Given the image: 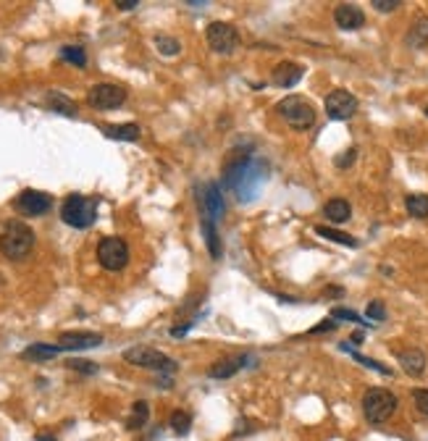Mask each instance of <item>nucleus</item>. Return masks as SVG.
Instances as JSON below:
<instances>
[{
    "instance_id": "obj_30",
    "label": "nucleus",
    "mask_w": 428,
    "mask_h": 441,
    "mask_svg": "<svg viewBox=\"0 0 428 441\" xmlns=\"http://www.w3.org/2000/svg\"><path fill=\"white\" fill-rule=\"evenodd\" d=\"M350 355L360 365H365V368H371V370H378V373H384V376H391V368H387L384 363H378V360H371V357H365V355H357V352H350Z\"/></svg>"
},
{
    "instance_id": "obj_35",
    "label": "nucleus",
    "mask_w": 428,
    "mask_h": 441,
    "mask_svg": "<svg viewBox=\"0 0 428 441\" xmlns=\"http://www.w3.org/2000/svg\"><path fill=\"white\" fill-rule=\"evenodd\" d=\"M355 158H357V150H355V147L344 150V153L337 158V169H350L352 163H355Z\"/></svg>"
},
{
    "instance_id": "obj_1",
    "label": "nucleus",
    "mask_w": 428,
    "mask_h": 441,
    "mask_svg": "<svg viewBox=\"0 0 428 441\" xmlns=\"http://www.w3.org/2000/svg\"><path fill=\"white\" fill-rule=\"evenodd\" d=\"M266 163L258 158H234L232 163L223 169V187H229L239 203H250L266 184Z\"/></svg>"
},
{
    "instance_id": "obj_15",
    "label": "nucleus",
    "mask_w": 428,
    "mask_h": 441,
    "mask_svg": "<svg viewBox=\"0 0 428 441\" xmlns=\"http://www.w3.org/2000/svg\"><path fill=\"white\" fill-rule=\"evenodd\" d=\"M334 19H337V26L344 29V32H352V29H360L365 24V13L352 6V3H342L334 8Z\"/></svg>"
},
{
    "instance_id": "obj_22",
    "label": "nucleus",
    "mask_w": 428,
    "mask_h": 441,
    "mask_svg": "<svg viewBox=\"0 0 428 441\" xmlns=\"http://www.w3.org/2000/svg\"><path fill=\"white\" fill-rule=\"evenodd\" d=\"M48 105H50V111L61 113V116H68V118L77 116V103L68 100L64 92H48Z\"/></svg>"
},
{
    "instance_id": "obj_21",
    "label": "nucleus",
    "mask_w": 428,
    "mask_h": 441,
    "mask_svg": "<svg viewBox=\"0 0 428 441\" xmlns=\"http://www.w3.org/2000/svg\"><path fill=\"white\" fill-rule=\"evenodd\" d=\"M103 134L111 140H121V142H137L140 140V126L137 124H118V126H103Z\"/></svg>"
},
{
    "instance_id": "obj_7",
    "label": "nucleus",
    "mask_w": 428,
    "mask_h": 441,
    "mask_svg": "<svg viewBox=\"0 0 428 441\" xmlns=\"http://www.w3.org/2000/svg\"><path fill=\"white\" fill-rule=\"evenodd\" d=\"M124 360L137 368H150V370H160V373H174L176 363L166 357L163 352L153 350V347H129L124 352Z\"/></svg>"
},
{
    "instance_id": "obj_32",
    "label": "nucleus",
    "mask_w": 428,
    "mask_h": 441,
    "mask_svg": "<svg viewBox=\"0 0 428 441\" xmlns=\"http://www.w3.org/2000/svg\"><path fill=\"white\" fill-rule=\"evenodd\" d=\"M66 368H71V370H77V373H84V376L97 373V363H90V360H68Z\"/></svg>"
},
{
    "instance_id": "obj_5",
    "label": "nucleus",
    "mask_w": 428,
    "mask_h": 441,
    "mask_svg": "<svg viewBox=\"0 0 428 441\" xmlns=\"http://www.w3.org/2000/svg\"><path fill=\"white\" fill-rule=\"evenodd\" d=\"M397 410V397L389 389H368L363 397V415L368 423L381 426L387 423Z\"/></svg>"
},
{
    "instance_id": "obj_26",
    "label": "nucleus",
    "mask_w": 428,
    "mask_h": 441,
    "mask_svg": "<svg viewBox=\"0 0 428 441\" xmlns=\"http://www.w3.org/2000/svg\"><path fill=\"white\" fill-rule=\"evenodd\" d=\"M404 208L413 218H428V195H407Z\"/></svg>"
},
{
    "instance_id": "obj_9",
    "label": "nucleus",
    "mask_w": 428,
    "mask_h": 441,
    "mask_svg": "<svg viewBox=\"0 0 428 441\" xmlns=\"http://www.w3.org/2000/svg\"><path fill=\"white\" fill-rule=\"evenodd\" d=\"M357 113V97L347 90H334L326 95V116L331 121H350Z\"/></svg>"
},
{
    "instance_id": "obj_37",
    "label": "nucleus",
    "mask_w": 428,
    "mask_h": 441,
    "mask_svg": "<svg viewBox=\"0 0 428 441\" xmlns=\"http://www.w3.org/2000/svg\"><path fill=\"white\" fill-rule=\"evenodd\" d=\"M334 328H337V321H334V318H326V321H321L315 328H310V334H326V331H334Z\"/></svg>"
},
{
    "instance_id": "obj_17",
    "label": "nucleus",
    "mask_w": 428,
    "mask_h": 441,
    "mask_svg": "<svg viewBox=\"0 0 428 441\" xmlns=\"http://www.w3.org/2000/svg\"><path fill=\"white\" fill-rule=\"evenodd\" d=\"M200 226H203V236H205V245H208V252L213 260H218L223 255V250H221V236H218V229H216V220L210 218L208 213H203L200 210Z\"/></svg>"
},
{
    "instance_id": "obj_31",
    "label": "nucleus",
    "mask_w": 428,
    "mask_h": 441,
    "mask_svg": "<svg viewBox=\"0 0 428 441\" xmlns=\"http://www.w3.org/2000/svg\"><path fill=\"white\" fill-rule=\"evenodd\" d=\"M331 318H334V321H352V323H357V326L365 323V321L360 318V315H357V312L347 310V308H334V310H331Z\"/></svg>"
},
{
    "instance_id": "obj_2",
    "label": "nucleus",
    "mask_w": 428,
    "mask_h": 441,
    "mask_svg": "<svg viewBox=\"0 0 428 441\" xmlns=\"http://www.w3.org/2000/svg\"><path fill=\"white\" fill-rule=\"evenodd\" d=\"M35 250V232L24 220H8L0 232V252L8 260H24Z\"/></svg>"
},
{
    "instance_id": "obj_6",
    "label": "nucleus",
    "mask_w": 428,
    "mask_h": 441,
    "mask_svg": "<svg viewBox=\"0 0 428 441\" xmlns=\"http://www.w3.org/2000/svg\"><path fill=\"white\" fill-rule=\"evenodd\" d=\"M97 263L105 271H121L129 263V247L121 236H105L97 245Z\"/></svg>"
},
{
    "instance_id": "obj_24",
    "label": "nucleus",
    "mask_w": 428,
    "mask_h": 441,
    "mask_svg": "<svg viewBox=\"0 0 428 441\" xmlns=\"http://www.w3.org/2000/svg\"><path fill=\"white\" fill-rule=\"evenodd\" d=\"M315 234H318V236H324V239H328V242H337V245H344V247H357V245H360L355 236L339 232V229H328V226H315Z\"/></svg>"
},
{
    "instance_id": "obj_33",
    "label": "nucleus",
    "mask_w": 428,
    "mask_h": 441,
    "mask_svg": "<svg viewBox=\"0 0 428 441\" xmlns=\"http://www.w3.org/2000/svg\"><path fill=\"white\" fill-rule=\"evenodd\" d=\"M365 315H368V321H384V318H387V308H384V302L373 299V302L368 305Z\"/></svg>"
},
{
    "instance_id": "obj_42",
    "label": "nucleus",
    "mask_w": 428,
    "mask_h": 441,
    "mask_svg": "<svg viewBox=\"0 0 428 441\" xmlns=\"http://www.w3.org/2000/svg\"><path fill=\"white\" fill-rule=\"evenodd\" d=\"M426 116H428V108H426Z\"/></svg>"
},
{
    "instance_id": "obj_39",
    "label": "nucleus",
    "mask_w": 428,
    "mask_h": 441,
    "mask_svg": "<svg viewBox=\"0 0 428 441\" xmlns=\"http://www.w3.org/2000/svg\"><path fill=\"white\" fill-rule=\"evenodd\" d=\"M189 328H192V323H182V326H174V328H171V337H174V339H179V337H184V334H187V331H189Z\"/></svg>"
},
{
    "instance_id": "obj_14",
    "label": "nucleus",
    "mask_w": 428,
    "mask_h": 441,
    "mask_svg": "<svg viewBox=\"0 0 428 441\" xmlns=\"http://www.w3.org/2000/svg\"><path fill=\"white\" fill-rule=\"evenodd\" d=\"M302 74H305V68L299 64H295V61H281V64L273 68L271 82H273V87H279V90H292L299 79H302Z\"/></svg>"
},
{
    "instance_id": "obj_41",
    "label": "nucleus",
    "mask_w": 428,
    "mask_h": 441,
    "mask_svg": "<svg viewBox=\"0 0 428 441\" xmlns=\"http://www.w3.org/2000/svg\"><path fill=\"white\" fill-rule=\"evenodd\" d=\"M352 341L360 344V341H363V331H355V334H352Z\"/></svg>"
},
{
    "instance_id": "obj_29",
    "label": "nucleus",
    "mask_w": 428,
    "mask_h": 441,
    "mask_svg": "<svg viewBox=\"0 0 428 441\" xmlns=\"http://www.w3.org/2000/svg\"><path fill=\"white\" fill-rule=\"evenodd\" d=\"M156 48H158L160 55L171 58V55H176V53H179V42H176L174 37H163V35H160V37H156Z\"/></svg>"
},
{
    "instance_id": "obj_10",
    "label": "nucleus",
    "mask_w": 428,
    "mask_h": 441,
    "mask_svg": "<svg viewBox=\"0 0 428 441\" xmlns=\"http://www.w3.org/2000/svg\"><path fill=\"white\" fill-rule=\"evenodd\" d=\"M13 208L19 210L21 216H26V218H37V216H45L53 208V200L50 195L39 192V189H24V192L16 195Z\"/></svg>"
},
{
    "instance_id": "obj_18",
    "label": "nucleus",
    "mask_w": 428,
    "mask_h": 441,
    "mask_svg": "<svg viewBox=\"0 0 428 441\" xmlns=\"http://www.w3.org/2000/svg\"><path fill=\"white\" fill-rule=\"evenodd\" d=\"M400 365L404 368V373L407 376H423V370H426V355L420 350H404L400 352Z\"/></svg>"
},
{
    "instance_id": "obj_11",
    "label": "nucleus",
    "mask_w": 428,
    "mask_h": 441,
    "mask_svg": "<svg viewBox=\"0 0 428 441\" xmlns=\"http://www.w3.org/2000/svg\"><path fill=\"white\" fill-rule=\"evenodd\" d=\"M87 100L97 111H113V108L127 103V90L118 84H95L87 95Z\"/></svg>"
},
{
    "instance_id": "obj_3",
    "label": "nucleus",
    "mask_w": 428,
    "mask_h": 441,
    "mask_svg": "<svg viewBox=\"0 0 428 441\" xmlns=\"http://www.w3.org/2000/svg\"><path fill=\"white\" fill-rule=\"evenodd\" d=\"M276 113L284 118L295 131H308L315 124V118H318L313 103H308L299 95H286L284 100H279L276 103Z\"/></svg>"
},
{
    "instance_id": "obj_23",
    "label": "nucleus",
    "mask_w": 428,
    "mask_h": 441,
    "mask_svg": "<svg viewBox=\"0 0 428 441\" xmlns=\"http://www.w3.org/2000/svg\"><path fill=\"white\" fill-rule=\"evenodd\" d=\"M58 352H61L58 350V344H29V347L21 352V357L39 363V360H53Z\"/></svg>"
},
{
    "instance_id": "obj_25",
    "label": "nucleus",
    "mask_w": 428,
    "mask_h": 441,
    "mask_svg": "<svg viewBox=\"0 0 428 441\" xmlns=\"http://www.w3.org/2000/svg\"><path fill=\"white\" fill-rule=\"evenodd\" d=\"M147 417H150V404L147 402H134L131 407V415L127 420V429L129 431H140L147 423Z\"/></svg>"
},
{
    "instance_id": "obj_4",
    "label": "nucleus",
    "mask_w": 428,
    "mask_h": 441,
    "mask_svg": "<svg viewBox=\"0 0 428 441\" xmlns=\"http://www.w3.org/2000/svg\"><path fill=\"white\" fill-rule=\"evenodd\" d=\"M97 218V200L84 195H68L61 205V220L71 229H90Z\"/></svg>"
},
{
    "instance_id": "obj_8",
    "label": "nucleus",
    "mask_w": 428,
    "mask_h": 441,
    "mask_svg": "<svg viewBox=\"0 0 428 441\" xmlns=\"http://www.w3.org/2000/svg\"><path fill=\"white\" fill-rule=\"evenodd\" d=\"M208 45L213 48L216 53L221 55H232L236 50V45H239V32H236V26L226 24V21H213L208 24Z\"/></svg>"
},
{
    "instance_id": "obj_27",
    "label": "nucleus",
    "mask_w": 428,
    "mask_h": 441,
    "mask_svg": "<svg viewBox=\"0 0 428 441\" xmlns=\"http://www.w3.org/2000/svg\"><path fill=\"white\" fill-rule=\"evenodd\" d=\"M61 61L82 68V66H87V53H84V48H79V45H66V48H61Z\"/></svg>"
},
{
    "instance_id": "obj_13",
    "label": "nucleus",
    "mask_w": 428,
    "mask_h": 441,
    "mask_svg": "<svg viewBox=\"0 0 428 441\" xmlns=\"http://www.w3.org/2000/svg\"><path fill=\"white\" fill-rule=\"evenodd\" d=\"M200 210L208 213L210 218L218 223V218H223L226 205H223V195H221V187L216 182H208L203 187V195H200Z\"/></svg>"
},
{
    "instance_id": "obj_12",
    "label": "nucleus",
    "mask_w": 428,
    "mask_h": 441,
    "mask_svg": "<svg viewBox=\"0 0 428 441\" xmlns=\"http://www.w3.org/2000/svg\"><path fill=\"white\" fill-rule=\"evenodd\" d=\"M100 344H103V337L92 334V331H66L58 337V350L61 352H82L100 347Z\"/></svg>"
},
{
    "instance_id": "obj_16",
    "label": "nucleus",
    "mask_w": 428,
    "mask_h": 441,
    "mask_svg": "<svg viewBox=\"0 0 428 441\" xmlns=\"http://www.w3.org/2000/svg\"><path fill=\"white\" fill-rule=\"evenodd\" d=\"M247 363H250V355H232V357H226V360H218V363L210 365L208 376L218 378V381L221 378H232L236 376Z\"/></svg>"
},
{
    "instance_id": "obj_28",
    "label": "nucleus",
    "mask_w": 428,
    "mask_h": 441,
    "mask_svg": "<svg viewBox=\"0 0 428 441\" xmlns=\"http://www.w3.org/2000/svg\"><path fill=\"white\" fill-rule=\"evenodd\" d=\"M189 426H192V415H189L187 410H176V413L171 415V429L176 431L179 436H182V433H187V431H189Z\"/></svg>"
},
{
    "instance_id": "obj_40",
    "label": "nucleus",
    "mask_w": 428,
    "mask_h": 441,
    "mask_svg": "<svg viewBox=\"0 0 428 441\" xmlns=\"http://www.w3.org/2000/svg\"><path fill=\"white\" fill-rule=\"evenodd\" d=\"M326 294H331V297H342V294H344V289H339V286H331V289H326Z\"/></svg>"
},
{
    "instance_id": "obj_34",
    "label": "nucleus",
    "mask_w": 428,
    "mask_h": 441,
    "mask_svg": "<svg viewBox=\"0 0 428 441\" xmlns=\"http://www.w3.org/2000/svg\"><path fill=\"white\" fill-rule=\"evenodd\" d=\"M413 402L423 415H428V389H413Z\"/></svg>"
},
{
    "instance_id": "obj_36",
    "label": "nucleus",
    "mask_w": 428,
    "mask_h": 441,
    "mask_svg": "<svg viewBox=\"0 0 428 441\" xmlns=\"http://www.w3.org/2000/svg\"><path fill=\"white\" fill-rule=\"evenodd\" d=\"M373 8L381 13H391L400 8V0H373Z\"/></svg>"
},
{
    "instance_id": "obj_20",
    "label": "nucleus",
    "mask_w": 428,
    "mask_h": 441,
    "mask_svg": "<svg viewBox=\"0 0 428 441\" xmlns=\"http://www.w3.org/2000/svg\"><path fill=\"white\" fill-rule=\"evenodd\" d=\"M324 216L328 220H334V223H344V220H350L352 216L350 203H347L344 197H334V200H328L324 205Z\"/></svg>"
},
{
    "instance_id": "obj_38",
    "label": "nucleus",
    "mask_w": 428,
    "mask_h": 441,
    "mask_svg": "<svg viewBox=\"0 0 428 441\" xmlns=\"http://www.w3.org/2000/svg\"><path fill=\"white\" fill-rule=\"evenodd\" d=\"M137 6H140L137 0H118V3H116V8H118V11H134Z\"/></svg>"
},
{
    "instance_id": "obj_19",
    "label": "nucleus",
    "mask_w": 428,
    "mask_h": 441,
    "mask_svg": "<svg viewBox=\"0 0 428 441\" xmlns=\"http://www.w3.org/2000/svg\"><path fill=\"white\" fill-rule=\"evenodd\" d=\"M413 50H420V48H426L428 45V16H418L413 26H410V32H407V39H404Z\"/></svg>"
}]
</instances>
